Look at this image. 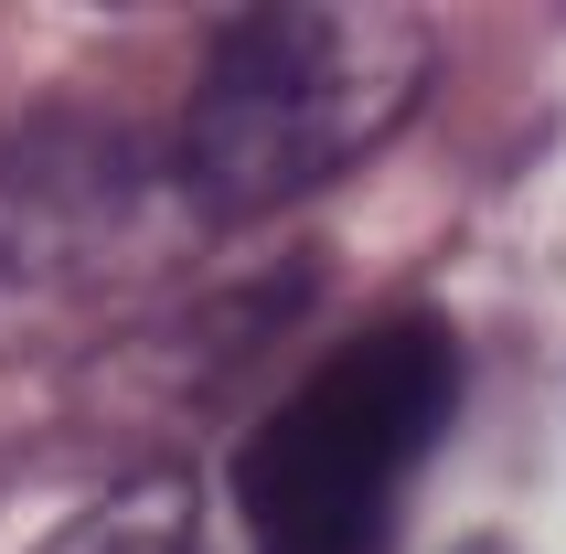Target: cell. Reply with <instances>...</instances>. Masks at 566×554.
<instances>
[{
    "label": "cell",
    "mask_w": 566,
    "mask_h": 554,
    "mask_svg": "<svg viewBox=\"0 0 566 554\" xmlns=\"http://www.w3.org/2000/svg\"><path fill=\"white\" fill-rule=\"evenodd\" d=\"M460 405L449 320H385L343 341L268 427L235 448V512L256 554H396L417 469Z\"/></svg>",
    "instance_id": "obj_2"
},
{
    "label": "cell",
    "mask_w": 566,
    "mask_h": 554,
    "mask_svg": "<svg viewBox=\"0 0 566 554\" xmlns=\"http://www.w3.org/2000/svg\"><path fill=\"white\" fill-rule=\"evenodd\" d=\"M43 554H214L203 544V491L182 469H139L118 491H96Z\"/></svg>",
    "instance_id": "obj_3"
},
{
    "label": "cell",
    "mask_w": 566,
    "mask_h": 554,
    "mask_svg": "<svg viewBox=\"0 0 566 554\" xmlns=\"http://www.w3.org/2000/svg\"><path fill=\"white\" fill-rule=\"evenodd\" d=\"M428 86L417 11H235L182 107V192L203 214H279L375 150Z\"/></svg>",
    "instance_id": "obj_1"
},
{
    "label": "cell",
    "mask_w": 566,
    "mask_h": 554,
    "mask_svg": "<svg viewBox=\"0 0 566 554\" xmlns=\"http://www.w3.org/2000/svg\"><path fill=\"white\" fill-rule=\"evenodd\" d=\"M460 554H503V544H460Z\"/></svg>",
    "instance_id": "obj_4"
}]
</instances>
